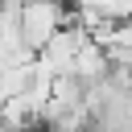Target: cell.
I'll return each mask as SVG.
<instances>
[{"instance_id": "6da1fadb", "label": "cell", "mask_w": 132, "mask_h": 132, "mask_svg": "<svg viewBox=\"0 0 132 132\" xmlns=\"http://www.w3.org/2000/svg\"><path fill=\"white\" fill-rule=\"evenodd\" d=\"M74 21V8H66V0H21L16 25H21V41L29 54H37L62 25Z\"/></svg>"}]
</instances>
